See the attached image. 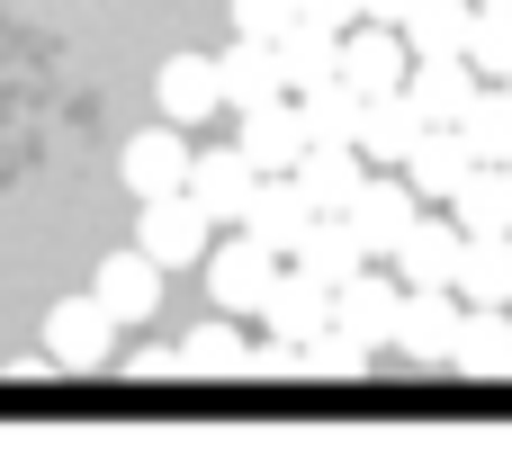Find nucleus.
Returning <instances> with one entry per match:
<instances>
[{
	"mask_svg": "<svg viewBox=\"0 0 512 467\" xmlns=\"http://www.w3.org/2000/svg\"><path fill=\"white\" fill-rule=\"evenodd\" d=\"M207 234H216V216H207L189 189L135 198V252H153L162 270H198V261H207Z\"/></svg>",
	"mask_w": 512,
	"mask_h": 467,
	"instance_id": "nucleus-1",
	"label": "nucleus"
},
{
	"mask_svg": "<svg viewBox=\"0 0 512 467\" xmlns=\"http://www.w3.org/2000/svg\"><path fill=\"white\" fill-rule=\"evenodd\" d=\"M117 351V315L99 297H54L45 306V360L54 369H108Z\"/></svg>",
	"mask_w": 512,
	"mask_h": 467,
	"instance_id": "nucleus-2",
	"label": "nucleus"
},
{
	"mask_svg": "<svg viewBox=\"0 0 512 467\" xmlns=\"http://www.w3.org/2000/svg\"><path fill=\"white\" fill-rule=\"evenodd\" d=\"M342 216H351L360 252H369V261H387V252L405 243V225L423 216V198H414V180H405V171H378V180H360V198H351Z\"/></svg>",
	"mask_w": 512,
	"mask_h": 467,
	"instance_id": "nucleus-3",
	"label": "nucleus"
},
{
	"mask_svg": "<svg viewBox=\"0 0 512 467\" xmlns=\"http://www.w3.org/2000/svg\"><path fill=\"white\" fill-rule=\"evenodd\" d=\"M396 306H405V279H396L387 261H360V270L333 288V324H342V333H360L369 351H387V333H396Z\"/></svg>",
	"mask_w": 512,
	"mask_h": 467,
	"instance_id": "nucleus-4",
	"label": "nucleus"
},
{
	"mask_svg": "<svg viewBox=\"0 0 512 467\" xmlns=\"http://www.w3.org/2000/svg\"><path fill=\"white\" fill-rule=\"evenodd\" d=\"M270 279H279V252L252 243V234H234L225 252H207V297H216V315H261Z\"/></svg>",
	"mask_w": 512,
	"mask_h": 467,
	"instance_id": "nucleus-5",
	"label": "nucleus"
},
{
	"mask_svg": "<svg viewBox=\"0 0 512 467\" xmlns=\"http://www.w3.org/2000/svg\"><path fill=\"white\" fill-rule=\"evenodd\" d=\"M90 297L117 315V333H126V324H153V315H162V261L126 243V252H108V261L90 270Z\"/></svg>",
	"mask_w": 512,
	"mask_h": 467,
	"instance_id": "nucleus-6",
	"label": "nucleus"
},
{
	"mask_svg": "<svg viewBox=\"0 0 512 467\" xmlns=\"http://www.w3.org/2000/svg\"><path fill=\"white\" fill-rule=\"evenodd\" d=\"M459 297L450 288H405V306H396V333H387V351H405V360H423V369H441L450 360V342H459Z\"/></svg>",
	"mask_w": 512,
	"mask_h": 467,
	"instance_id": "nucleus-7",
	"label": "nucleus"
},
{
	"mask_svg": "<svg viewBox=\"0 0 512 467\" xmlns=\"http://www.w3.org/2000/svg\"><path fill=\"white\" fill-rule=\"evenodd\" d=\"M234 153H243L252 171H297V153H306V108H297V90H279V99L243 108Z\"/></svg>",
	"mask_w": 512,
	"mask_h": 467,
	"instance_id": "nucleus-8",
	"label": "nucleus"
},
{
	"mask_svg": "<svg viewBox=\"0 0 512 467\" xmlns=\"http://www.w3.org/2000/svg\"><path fill=\"white\" fill-rule=\"evenodd\" d=\"M234 225H243V234H252V243H270V252H279V261H288V252H297V234H306V225H315V207H306V189H297V180H288V171H261V180H252V198H243V216H234Z\"/></svg>",
	"mask_w": 512,
	"mask_h": 467,
	"instance_id": "nucleus-9",
	"label": "nucleus"
},
{
	"mask_svg": "<svg viewBox=\"0 0 512 467\" xmlns=\"http://www.w3.org/2000/svg\"><path fill=\"white\" fill-rule=\"evenodd\" d=\"M459 243H468V234H459V216H450V207H441V216L423 207V216L405 225V243L387 252V270H396L405 288H450V270H459Z\"/></svg>",
	"mask_w": 512,
	"mask_h": 467,
	"instance_id": "nucleus-10",
	"label": "nucleus"
},
{
	"mask_svg": "<svg viewBox=\"0 0 512 467\" xmlns=\"http://www.w3.org/2000/svg\"><path fill=\"white\" fill-rule=\"evenodd\" d=\"M405 63H414V54H405V36H396V27L351 18V27H342V72H333V81H351L360 99H378V90H396V81H405Z\"/></svg>",
	"mask_w": 512,
	"mask_h": 467,
	"instance_id": "nucleus-11",
	"label": "nucleus"
},
{
	"mask_svg": "<svg viewBox=\"0 0 512 467\" xmlns=\"http://www.w3.org/2000/svg\"><path fill=\"white\" fill-rule=\"evenodd\" d=\"M153 108L189 135V126H207V117H225V90H216V54H171L162 72H153Z\"/></svg>",
	"mask_w": 512,
	"mask_h": 467,
	"instance_id": "nucleus-12",
	"label": "nucleus"
},
{
	"mask_svg": "<svg viewBox=\"0 0 512 467\" xmlns=\"http://www.w3.org/2000/svg\"><path fill=\"white\" fill-rule=\"evenodd\" d=\"M261 324L297 351V342H315V333L333 324V288H324V279H306L297 261H279V279H270V297H261Z\"/></svg>",
	"mask_w": 512,
	"mask_h": 467,
	"instance_id": "nucleus-13",
	"label": "nucleus"
},
{
	"mask_svg": "<svg viewBox=\"0 0 512 467\" xmlns=\"http://www.w3.org/2000/svg\"><path fill=\"white\" fill-rule=\"evenodd\" d=\"M117 180H126L135 198H162V189H180V180H189V144H180V126L162 117V126L126 135V153H117Z\"/></svg>",
	"mask_w": 512,
	"mask_h": 467,
	"instance_id": "nucleus-14",
	"label": "nucleus"
},
{
	"mask_svg": "<svg viewBox=\"0 0 512 467\" xmlns=\"http://www.w3.org/2000/svg\"><path fill=\"white\" fill-rule=\"evenodd\" d=\"M405 99L423 108V126H450V117L477 99V72H468V54H414V63H405Z\"/></svg>",
	"mask_w": 512,
	"mask_h": 467,
	"instance_id": "nucleus-15",
	"label": "nucleus"
},
{
	"mask_svg": "<svg viewBox=\"0 0 512 467\" xmlns=\"http://www.w3.org/2000/svg\"><path fill=\"white\" fill-rule=\"evenodd\" d=\"M414 135H423V108L405 99V81H396V90H378V99H360V135H351V144H360V162H387V171H396V162L414 153Z\"/></svg>",
	"mask_w": 512,
	"mask_h": 467,
	"instance_id": "nucleus-16",
	"label": "nucleus"
},
{
	"mask_svg": "<svg viewBox=\"0 0 512 467\" xmlns=\"http://www.w3.org/2000/svg\"><path fill=\"white\" fill-rule=\"evenodd\" d=\"M396 171L414 180V198H423V207H441V198H450V189L477 171V153L459 144V126H423V135H414V153H405Z\"/></svg>",
	"mask_w": 512,
	"mask_h": 467,
	"instance_id": "nucleus-17",
	"label": "nucleus"
},
{
	"mask_svg": "<svg viewBox=\"0 0 512 467\" xmlns=\"http://www.w3.org/2000/svg\"><path fill=\"white\" fill-rule=\"evenodd\" d=\"M252 180H261V171H252L234 144H207V153H189V180H180V189H189L216 225H234V216H243V198H252Z\"/></svg>",
	"mask_w": 512,
	"mask_h": 467,
	"instance_id": "nucleus-18",
	"label": "nucleus"
},
{
	"mask_svg": "<svg viewBox=\"0 0 512 467\" xmlns=\"http://www.w3.org/2000/svg\"><path fill=\"white\" fill-rule=\"evenodd\" d=\"M288 180L306 189V207H315V216H342V207L360 198V180H369V171H360V144H306Z\"/></svg>",
	"mask_w": 512,
	"mask_h": 467,
	"instance_id": "nucleus-19",
	"label": "nucleus"
},
{
	"mask_svg": "<svg viewBox=\"0 0 512 467\" xmlns=\"http://www.w3.org/2000/svg\"><path fill=\"white\" fill-rule=\"evenodd\" d=\"M450 297H459V306H512V234H468V243H459Z\"/></svg>",
	"mask_w": 512,
	"mask_h": 467,
	"instance_id": "nucleus-20",
	"label": "nucleus"
},
{
	"mask_svg": "<svg viewBox=\"0 0 512 467\" xmlns=\"http://www.w3.org/2000/svg\"><path fill=\"white\" fill-rule=\"evenodd\" d=\"M270 54H279V81H288V90H315V81H333V72H342V27L288 18V27L270 36Z\"/></svg>",
	"mask_w": 512,
	"mask_h": 467,
	"instance_id": "nucleus-21",
	"label": "nucleus"
},
{
	"mask_svg": "<svg viewBox=\"0 0 512 467\" xmlns=\"http://www.w3.org/2000/svg\"><path fill=\"white\" fill-rule=\"evenodd\" d=\"M216 90H225V108H234V117H243V108H261V99H279L288 81H279L270 36H234V45L216 54Z\"/></svg>",
	"mask_w": 512,
	"mask_h": 467,
	"instance_id": "nucleus-22",
	"label": "nucleus"
},
{
	"mask_svg": "<svg viewBox=\"0 0 512 467\" xmlns=\"http://www.w3.org/2000/svg\"><path fill=\"white\" fill-rule=\"evenodd\" d=\"M450 369H468V378H512V306H468V315H459Z\"/></svg>",
	"mask_w": 512,
	"mask_h": 467,
	"instance_id": "nucleus-23",
	"label": "nucleus"
},
{
	"mask_svg": "<svg viewBox=\"0 0 512 467\" xmlns=\"http://www.w3.org/2000/svg\"><path fill=\"white\" fill-rule=\"evenodd\" d=\"M441 207L459 216V234H512V171L504 162H477Z\"/></svg>",
	"mask_w": 512,
	"mask_h": 467,
	"instance_id": "nucleus-24",
	"label": "nucleus"
},
{
	"mask_svg": "<svg viewBox=\"0 0 512 467\" xmlns=\"http://www.w3.org/2000/svg\"><path fill=\"white\" fill-rule=\"evenodd\" d=\"M288 261H297L306 279H324V288H342V279H351V270H360L369 252H360V234H351V216H315V225L297 234V252H288Z\"/></svg>",
	"mask_w": 512,
	"mask_h": 467,
	"instance_id": "nucleus-25",
	"label": "nucleus"
},
{
	"mask_svg": "<svg viewBox=\"0 0 512 467\" xmlns=\"http://www.w3.org/2000/svg\"><path fill=\"white\" fill-rule=\"evenodd\" d=\"M450 126H459V144H468L477 162H504L512 153V90L504 81H477V99H468Z\"/></svg>",
	"mask_w": 512,
	"mask_h": 467,
	"instance_id": "nucleus-26",
	"label": "nucleus"
},
{
	"mask_svg": "<svg viewBox=\"0 0 512 467\" xmlns=\"http://www.w3.org/2000/svg\"><path fill=\"white\" fill-rule=\"evenodd\" d=\"M468 18H477V0H414L396 36H405V54H459Z\"/></svg>",
	"mask_w": 512,
	"mask_h": 467,
	"instance_id": "nucleus-27",
	"label": "nucleus"
},
{
	"mask_svg": "<svg viewBox=\"0 0 512 467\" xmlns=\"http://www.w3.org/2000/svg\"><path fill=\"white\" fill-rule=\"evenodd\" d=\"M297 108H306V144H351L360 135V90L351 81H315V90H297Z\"/></svg>",
	"mask_w": 512,
	"mask_h": 467,
	"instance_id": "nucleus-28",
	"label": "nucleus"
},
{
	"mask_svg": "<svg viewBox=\"0 0 512 467\" xmlns=\"http://www.w3.org/2000/svg\"><path fill=\"white\" fill-rule=\"evenodd\" d=\"M243 369V333H234V315L225 324H198L180 351H171V378H234Z\"/></svg>",
	"mask_w": 512,
	"mask_h": 467,
	"instance_id": "nucleus-29",
	"label": "nucleus"
},
{
	"mask_svg": "<svg viewBox=\"0 0 512 467\" xmlns=\"http://www.w3.org/2000/svg\"><path fill=\"white\" fill-rule=\"evenodd\" d=\"M459 54H468L477 81H504V72H512V9H477L468 36H459Z\"/></svg>",
	"mask_w": 512,
	"mask_h": 467,
	"instance_id": "nucleus-30",
	"label": "nucleus"
},
{
	"mask_svg": "<svg viewBox=\"0 0 512 467\" xmlns=\"http://www.w3.org/2000/svg\"><path fill=\"white\" fill-rule=\"evenodd\" d=\"M297 369L306 378H369V342L342 333V324H324L315 342H297Z\"/></svg>",
	"mask_w": 512,
	"mask_h": 467,
	"instance_id": "nucleus-31",
	"label": "nucleus"
},
{
	"mask_svg": "<svg viewBox=\"0 0 512 467\" xmlns=\"http://www.w3.org/2000/svg\"><path fill=\"white\" fill-rule=\"evenodd\" d=\"M234 9V36H279L297 18V0H225Z\"/></svg>",
	"mask_w": 512,
	"mask_h": 467,
	"instance_id": "nucleus-32",
	"label": "nucleus"
},
{
	"mask_svg": "<svg viewBox=\"0 0 512 467\" xmlns=\"http://www.w3.org/2000/svg\"><path fill=\"white\" fill-rule=\"evenodd\" d=\"M297 18H315V27H351L360 0H297Z\"/></svg>",
	"mask_w": 512,
	"mask_h": 467,
	"instance_id": "nucleus-33",
	"label": "nucleus"
},
{
	"mask_svg": "<svg viewBox=\"0 0 512 467\" xmlns=\"http://www.w3.org/2000/svg\"><path fill=\"white\" fill-rule=\"evenodd\" d=\"M405 9L414 0H360V18H378V27H405Z\"/></svg>",
	"mask_w": 512,
	"mask_h": 467,
	"instance_id": "nucleus-34",
	"label": "nucleus"
},
{
	"mask_svg": "<svg viewBox=\"0 0 512 467\" xmlns=\"http://www.w3.org/2000/svg\"><path fill=\"white\" fill-rule=\"evenodd\" d=\"M477 9H512V0H477Z\"/></svg>",
	"mask_w": 512,
	"mask_h": 467,
	"instance_id": "nucleus-35",
	"label": "nucleus"
},
{
	"mask_svg": "<svg viewBox=\"0 0 512 467\" xmlns=\"http://www.w3.org/2000/svg\"><path fill=\"white\" fill-rule=\"evenodd\" d=\"M504 171H512V153H504Z\"/></svg>",
	"mask_w": 512,
	"mask_h": 467,
	"instance_id": "nucleus-36",
	"label": "nucleus"
},
{
	"mask_svg": "<svg viewBox=\"0 0 512 467\" xmlns=\"http://www.w3.org/2000/svg\"><path fill=\"white\" fill-rule=\"evenodd\" d=\"M504 90H512V72H504Z\"/></svg>",
	"mask_w": 512,
	"mask_h": 467,
	"instance_id": "nucleus-37",
	"label": "nucleus"
}]
</instances>
